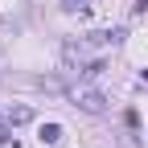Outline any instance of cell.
Returning <instances> with one entry per match:
<instances>
[{"mask_svg": "<svg viewBox=\"0 0 148 148\" xmlns=\"http://www.w3.org/2000/svg\"><path fill=\"white\" fill-rule=\"evenodd\" d=\"M33 119V107H8L4 111V123L8 127H21V123H29Z\"/></svg>", "mask_w": 148, "mask_h": 148, "instance_id": "obj_3", "label": "cell"}, {"mask_svg": "<svg viewBox=\"0 0 148 148\" xmlns=\"http://www.w3.org/2000/svg\"><path fill=\"white\" fill-rule=\"evenodd\" d=\"M123 41V29H95L82 37V45H95V49H107V45H119Z\"/></svg>", "mask_w": 148, "mask_h": 148, "instance_id": "obj_2", "label": "cell"}, {"mask_svg": "<svg viewBox=\"0 0 148 148\" xmlns=\"http://www.w3.org/2000/svg\"><path fill=\"white\" fill-rule=\"evenodd\" d=\"M66 12H78V8H90V0H62Z\"/></svg>", "mask_w": 148, "mask_h": 148, "instance_id": "obj_5", "label": "cell"}, {"mask_svg": "<svg viewBox=\"0 0 148 148\" xmlns=\"http://www.w3.org/2000/svg\"><path fill=\"white\" fill-rule=\"evenodd\" d=\"M37 136H41V144H58V140H62V123H41Z\"/></svg>", "mask_w": 148, "mask_h": 148, "instance_id": "obj_4", "label": "cell"}, {"mask_svg": "<svg viewBox=\"0 0 148 148\" xmlns=\"http://www.w3.org/2000/svg\"><path fill=\"white\" fill-rule=\"evenodd\" d=\"M66 95H70V103H74V107H82V111H90V115H103V111H107V99H103V90H95V86H86V82H78V86H70Z\"/></svg>", "mask_w": 148, "mask_h": 148, "instance_id": "obj_1", "label": "cell"}]
</instances>
